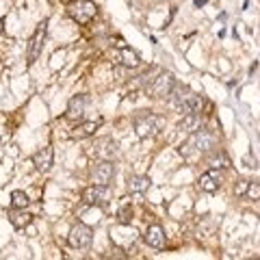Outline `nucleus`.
Here are the masks:
<instances>
[{"label":"nucleus","mask_w":260,"mask_h":260,"mask_svg":"<svg viewBox=\"0 0 260 260\" xmlns=\"http://www.w3.org/2000/svg\"><path fill=\"white\" fill-rule=\"evenodd\" d=\"M208 167L210 169H225V167H230V158L225 156L223 152H210V156H208Z\"/></svg>","instance_id":"nucleus-21"},{"label":"nucleus","mask_w":260,"mask_h":260,"mask_svg":"<svg viewBox=\"0 0 260 260\" xmlns=\"http://www.w3.org/2000/svg\"><path fill=\"white\" fill-rule=\"evenodd\" d=\"M117 217H119V223H130V219H133V206L128 204H121V208L117 210Z\"/></svg>","instance_id":"nucleus-25"},{"label":"nucleus","mask_w":260,"mask_h":260,"mask_svg":"<svg viewBox=\"0 0 260 260\" xmlns=\"http://www.w3.org/2000/svg\"><path fill=\"white\" fill-rule=\"evenodd\" d=\"M189 93H191V89L186 87V85H174L172 87V91H169V98H172V104L174 107H180V104L186 100V98H189Z\"/></svg>","instance_id":"nucleus-19"},{"label":"nucleus","mask_w":260,"mask_h":260,"mask_svg":"<svg viewBox=\"0 0 260 260\" xmlns=\"http://www.w3.org/2000/svg\"><path fill=\"white\" fill-rule=\"evenodd\" d=\"M0 32H3V20H0Z\"/></svg>","instance_id":"nucleus-28"},{"label":"nucleus","mask_w":260,"mask_h":260,"mask_svg":"<svg viewBox=\"0 0 260 260\" xmlns=\"http://www.w3.org/2000/svg\"><path fill=\"white\" fill-rule=\"evenodd\" d=\"M46 32H48V20H44V22L37 24V28H35V32H32V37H30V42H28V56H26L28 65L35 63L37 56L42 54V46H44Z\"/></svg>","instance_id":"nucleus-6"},{"label":"nucleus","mask_w":260,"mask_h":260,"mask_svg":"<svg viewBox=\"0 0 260 260\" xmlns=\"http://www.w3.org/2000/svg\"><path fill=\"white\" fill-rule=\"evenodd\" d=\"M115 176V165L113 160H98L91 167V182L93 184H109Z\"/></svg>","instance_id":"nucleus-9"},{"label":"nucleus","mask_w":260,"mask_h":260,"mask_svg":"<svg viewBox=\"0 0 260 260\" xmlns=\"http://www.w3.org/2000/svg\"><path fill=\"white\" fill-rule=\"evenodd\" d=\"M174 85H176V78L172 72H160V74L152 80L150 93H152V98H165V95H169Z\"/></svg>","instance_id":"nucleus-8"},{"label":"nucleus","mask_w":260,"mask_h":260,"mask_svg":"<svg viewBox=\"0 0 260 260\" xmlns=\"http://www.w3.org/2000/svg\"><path fill=\"white\" fill-rule=\"evenodd\" d=\"M200 109H202V98L198 95V93H189V98L178 107V111L182 113V115H191V113H200Z\"/></svg>","instance_id":"nucleus-18"},{"label":"nucleus","mask_w":260,"mask_h":260,"mask_svg":"<svg viewBox=\"0 0 260 260\" xmlns=\"http://www.w3.org/2000/svg\"><path fill=\"white\" fill-rule=\"evenodd\" d=\"M9 221H11V225H13V228H18V230H22V228L30 225L32 215L28 213L26 208H13L11 213H9Z\"/></svg>","instance_id":"nucleus-15"},{"label":"nucleus","mask_w":260,"mask_h":260,"mask_svg":"<svg viewBox=\"0 0 260 260\" xmlns=\"http://www.w3.org/2000/svg\"><path fill=\"white\" fill-rule=\"evenodd\" d=\"M98 126H100V121H78V126L72 130L70 133V137L72 139H87V137H91L95 130H98Z\"/></svg>","instance_id":"nucleus-14"},{"label":"nucleus","mask_w":260,"mask_h":260,"mask_svg":"<svg viewBox=\"0 0 260 260\" xmlns=\"http://www.w3.org/2000/svg\"><path fill=\"white\" fill-rule=\"evenodd\" d=\"M111 198V189L109 184H91L83 189V202L85 204H93V206H102L104 202H109Z\"/></svg>","instance_id":"nucleus-7"},{"label":"nucleus","mask_w":260,"mask_h":260,"mask_svg":"<svg viewBox=\"0 0 260 260\" xmlns=\"http://www.w3.org/2000/svg\"><path fill=\"white\" fill-rule=\"evenodd\" d=\"M68 15L76 24H89L98 15V5L93 0H70Z\"/></svg>","instance_id":"nucleus-1"},{"label":"nucleus","mask_w":260,"mask_h":260,"mask_svg":"<svg viewBox=\"0 0 260 260\" xmlns=\"http://www.w3.org/2000/svg\"><path fill=\"white\" fill-rule=\"evenodd\" d=\"M143 239H145V243H148V245H150L152 249H162V247H165V241H167L165 230H162V228H160L158 223L150 225L148 230H145Z\"/></svg>","instance_id":"nucleus-13"},{"label":"nucleus","mask_w":260,"mask_h":260,"mask_svg":"<svg viewBox=\"0 0 260 260\" xmlns=\"http://www.w3.org/2000/svg\"><path fill=\"white\" fill-rule=\"evenodd\" d=\"M245 195L251 200V202H256V200H260V184L258 182H249L247 184V191H245Z\"/></svg>","instance_id":"nucleus-26"},{"label":"nucleus","mask_w":260,"mask_h":260,"mask_svg":"<svg viewBox=\"0 0 260 260\" xmlns=\"http://www.w3.org/2000/svg\"><path fill=\"white\" fill-rule=\"evenodd\" d=\"M219 186H221V180H219V176L215 174V169H213V172H206V174L200 176V189H202V191L215 193Z\"/></svg>","instance_id":"nucleus-17"},{"label":"nucleus","mask_w":260,"mask_h":260,"mask_svg":"<svg viewBox=\"0 0 260 260\" xmlns=\"http://www.w3.org/2000/svg\"><path fill=\"white\" fill-rule=\"evenodd\" d=\"M52 162H54V150H52V145H44L42 150H37L35 154H32V165L37 167V172H50V167H52Z\"/></svg>","instance_id":"nucleus-11"},{"label":"nucleus","mask_w":260,"mask_h":260,"mask_svg":"<svg viewBox=\"0 0 260 260\" xmlns=\"http://www.w3.org/2000/svg\"><path fill=\"white\" fill-rule=\"evenodd\" d=\"M150 189V178L148 176H133L128 180V191L130 193H143Z\"/></svg>","instance_id":"nucleus-20"},{"label":"nucleus","mask_w":260,"mask_h":260,"mask_svg":"<svg viewBox=\"0 0 260 260\" xmlns=\"http://www.w3.org/2000/svg\"><path fill=\"white\" fill-rule=\"evenodd\" d=\"M65 3H70V0H65Z\"/></svg>","instance_id":"nucleus-29"},{"label":"nucleus","mask_w":260,"mask_h":260,"mask_svg":"<svg viewBox=\"0 0 260 260\" xmlns=\"http://www.w3.org/2000/svg\"><path fill=\"white\" fill-rule=\"evenodd\" d=\"M137 234H139V232H137L135 228H130V223H117L115 228H111L109 237H111V243L115 247L128 249L137 241Z\"/></svg>","instance_id":"nucleus-4"},{"label":"nucleus","mask_w":260,"mask_h":260,"mask_svg":"<svg viewBox=\"0 0 260 260\" xmlns=\"http://www.w3.org/2000/svg\"><path fill=\"white\" fill-rule=\"evenodd\" d=\"M30 204V198L24 191H13L11 193V206L13 208H26Z\"/></svg>","instance_id":"nucleus-24"},{"label":"nucleus","mask_w":260,"mask_h":260,"mask_svg":"<svg viewBox=\"0 0 260 260\" xmlns=\"http://www.w3.org/2000/svg\"><path fill=\"white\" fill-rule=\"evenodd\" d=\"M93 154L100 160H113V158L119 156V148L111 137H102V139H98L93 143Z\"/></svg>","instance_id":"nucleus-10"},{"label":"nucleus","mask_w":260,"mask_h":260,"mask_svg":"<svg viewBox=\"0 0 260 260\" xmlns=\"http://www.w3.org/2000/svg\"><path fill=\"white\" fill-rule=\"evenodd\" d=\"M186 145L193 148L195 152H200V154H210L217 145V137L210 133L208 128H198V130H193V135L189 137Z\"/></svg>","instance_id":"nucleus-3"},{"label":"nucleus","mask_w":260,"mask_h":260,"mask_svg":"<svg viewBox=\"0 0 260 260\" xmlns=\"http://www.w3.org/2000/svg\"><path fill=\"white\" fill-rule=\"evenodd\" d=\"M162 124H165V119L154 115V113H141L135 117V133L139 139H148V137H154L158 133Z\"/></svg>","instance_id":"nucleus-2"},{"label":"nucleus","mask_w":260,"mask_h":260,"mask_svg":"<svg viewBox=\"0 0 260 260\" xmlns=\"http://www.w3.org/2000/svg\"><path fill=\"white\" fill-rule=\"evenodd\" d=\"M247 184H249V180H239L237 186H234V195H237V198H243L247 191Z\"/></svg>","instance_id":"nucleus-27"},{"label":"nucleus","mask_w":260,"mask_h":260,"mask_svg":"<svg viewBox=\"0 0 260 260\" xmlns=\"http://www.w3.org/2000/svg\"><path fill=\"white\" fill-rule=\"evenodd\" d=\"M198 121H200V113H191V115H184L180 121H178V130H184V133H193L198 130Z\"/></svg>","instance_id":"nucleus-22"},{"label":"nucleus","mask_w":260,"mask_h":260,"mask_svg":"<svg viewBox=\"0 0 260 260\" xmlns=\"http://www.w3.org/2000/svg\"><path fill=\"white\" fill-rule=\"evenodd\" d=\"M85 109H87V95H74L68 102L65 117H68L70 121H83L85 119Z\"/></svg>","instance_id":"nucleus-12"},{"label":"nucleus","mask_w":260,"mask_h":260,"mask_svg":"<svg viewBox=\"0 0 260 260\" xmlns=\"http://www.w3.org/2000/svg\"><path fill=\"white\" fill-rule=\"evenodd\" d=\"M121 63L126 65V68H139V63H141V59H139V54H137L135 50H130V48H121Z\"/></svg>","instance_id":"nucleus-23"},{"label":"nucleus","mask_w":260,"mask_h":260,"mask_svg":"<svg viewBox=\"0 0 260 260\" xmlns=\"http://www.w3.org/2000/svg\"><path fill=\"white\" fill-rule=\"evenodd\" d=\"M80 221L87 223V225H93L102 219V208L100 206H93V204H85V208L78 213Z\"/></svg>","instance_id":"nucleus-16"},{"label":"nucleus","mask_w":260,"mask_h":260,"mask_svg":"<svg viewBox=\"0 0 260 260\" xmlns=\"http://www.w3.org/2000/svg\"><path fill=\"white\" fill-rule=\"evenodd\" d=\"M91 241H93L91 225H87L83 221L72 228L70 234H68V243H70V247H74V249H85V247L91 245Z\"/></svg>","instance_id":"nucleus-5"}]
</instances>
